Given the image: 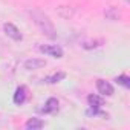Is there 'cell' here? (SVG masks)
Here are the masks:
<instances>
[{
    "mask_svg": "<svg viewBox=\"0 0 130 130\" xmlns=\"http://www.w3.org/2000/svg\"><path fill=\"white\" fill-rule=\"evenodd\" d=\"M87 101H89V106H90L92 109H100V107L103 106V98L98 96V95H89Z\"/></svg>",
    "mask_w": 130,
    "mask_h": 130,
    "instance_id": "9",
    "label": "cell"
},
{
    "mask_svg": "<svg viewBox=\"0 0 130 130\" xmlns=\"http://www.w3.org/2000/svg\"><path fill=\"white\" fill-rule=\"evenodd\" d=\"M115 81H116L118 84L124 86V87H130V78H128L127 75H119V77H116Z\"/></svg>",
    "mask_w": 130,
    "mask_h": 130,
    "instance_id": "11",
    "label": "cell"
},
{
    "mask_svg": "<svg viewBox=\"0 0 130 130\" xmlns=\"http://www.w3.org/2000/svg\"><path fill=\"white\" fill-rule=\"evenodd\" d=\"M43 125H44V122H43L40 118H31V119H28L26 124H25V127L29 128V130H38V128H41Z\"/></svg>",
    "mask_w": 130,
    "mask_h": 130,
    "instance_id": "8",
    "label": "cell"
},
{
    "mask_svg": "<svg viewBox=\"0 0 130 130\" xmlns=\"http://www.w3.org/2000/svg\"><path fill=\"white\" fill-rule=\"evenodd\" d=\"M28 12H29L31 19H32V22L35 23V26H37L46 37H49V38H55V37H57L55 28H54L52 22L49 20V17H47L44 12H41V11L37 9V8H32V9H29Z\"/></svg>",
    "mask_w": 130,
    "mask_h": 130,
    "instance_id": "1",
    "label": "cell"
},
{
    "mask_svg": "<svg viewBox=\"0 0 130 130\" xmlns=\"http://www.w3.org/2000/svg\"><path fill=\"white\" fill-rule=\"evenodd\" d=\"M3 31H5V34H6L9 38H12V40H15V41H20V40L23 38L22 32H20L12 23H5V25H3Z\"/></svg>",
    "mask_w": 130,
    "mask_h": 130,
    "instance_id": "3",
    "label": "cell"
},
{
    "mask_svg": "<svg viewBox=\"0 0 130 130\" xmlns=\"http://www.w3.org/2000/svg\"><path fill=\"white\" fill-rule=\"evenodd\" d=\"M106 17L110 19V20H118V19H119V14L116 12L115 8H109V9L106 11Z\"/></svg>",
    "mask_w": 130,
    "mask_h": 130,
    "instance_id": "12",
    "label": "cell"
},
{
    "mask_svg": "<svg viewBox=\"0 0 130 130\" xmlns=\"http://www.w3.org/2000/svg\"><path fill=\"white\" fill-rule=\"evenodd\" d=\"M26 98H28V89L25 87V86H20V87H17V90H15V93H14V103L15 104H23L25 101H26Z\"/></svg>",
    "mask_w": 130,
    "mask_h": 130,
    "instance_id": "6",
    "label": "cell"
},
{
    "mask_svg": "<svg viewBox=\"0 0 130 130\" xmlns=\"http://www.w3.org/2000/svg\"><path fill=\"white\" fill-rule=\"evenodd\" d=\"M23 66L28 71H37V69H41V68L46 66V61L40 60V58H31V60H26L23 63Z\"/></svg>",
    "mask_w": 130,
    "mask_h": 130,
    "instance_id": "5",
    "label": "cell"
},
{
    "mask_svg": "<svg viewBox=\"0 0 130 130\" xmlns=\"http://www.w3.org/2000/svg\"><path fill=\"white\" fill-rule=\"evenodd\" d=\"M40 51L43 54H47V55L54 57V58H61L63 57V49L57 44H41Z\"/></svg>",
    "mask_w": 130,
    "mask_h": 130,
    "instance_id": "2",
    "label": "cell"
},
{
    "mask_svg": "<svg viewBox=\"0 0 130 130\" xmlns=\"http://www.w3.org/2000/svg\"><path fill=\"white\" fill-rule=\"evenodd\" d=\"M64 77H66V74H64V72H58V74H54V75L47 77V78H46V83H49V84H55V83L61 81Z\"/></svg>",
    "mask_w": 130,
    "mask_h": 130,
    "instance_id": "10",
    "label": "cell"
},
{
    "mask_svg": "<svg viewBox=\"0 0 130 130\" xmlns=\"http://www.w3.org/2000/svg\"><path fill=\"white\" fill-rule=\"evenodd\" d=\"M96 89L104 96H112L113 95V86L109 81H106V80H98L96 81Z\"/></svg>",
    "mask_w": 130,
    "mask_h": 130,
    "instance_id": "4",
    "label": "cell"
},
{
    "mask_svg": "<svg viewBox=\"0 0 130 130\" xmlns=\"http://www.w3.org/2000/svg\"><path fill=\"white\" fill-rule=\"evenodd\" d=\"M41 110H43L44 113H55V112L58 110V100H57V98H49Z\"/></svg>",
    "mask_w": 130,
    "mask_h": 130,
    "instance_id": "7",
    "label": "cell"
}]
</instances>
